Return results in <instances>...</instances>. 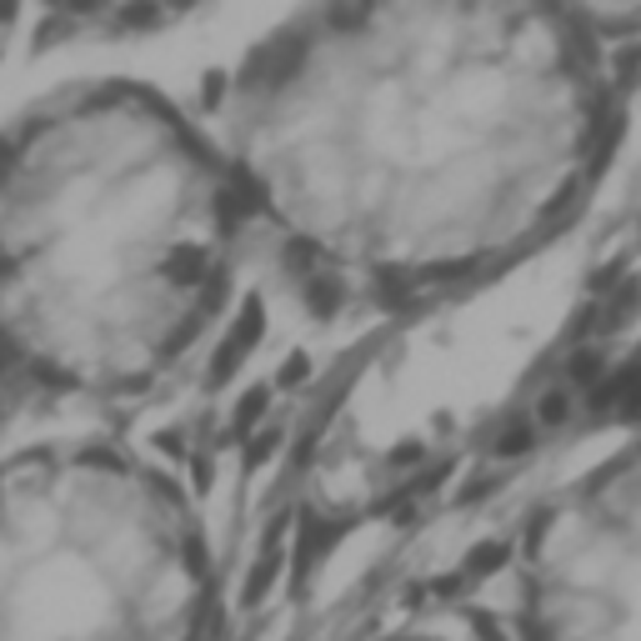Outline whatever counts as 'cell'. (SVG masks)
I'll return each mask as SVG.
<instances>
[{
  "label": "cell",
  "mask_w": 641,
  "mask_h": 641,
  "mask_svg": "<svg viewBox=\"0 0 641 641\" xmlns=\"http://www.w3.org/2000/svg\"><path fill=\"white\" fill-rule=\"evenodd\" d=\"M617 45L576 5H321L215 101L251 251L321 316H406L586 201L617 141Z\"/></svg>",
  "instance_id": "6da1fadb"
},
{
  "label": "cell",
  "mask_w": 641,
  "mask_h": 641,
  "mask_svg": "<svg viewBox=\"0 0 641 641\" xmlns=\"http://www.w3.org/2000/svg\"><path fill=\"white\" fill-rule=\"evenodd\" d=\"M251 256L221 135L166 90L90 80L0 125V366L25 406L156 396Z\"/></svg>",
  "instance_id": "7a4b0ae2"
},
{
  "label": "cell",
  "mask_w": 641,
  "mask_h": 641,
  "mask_svg": "<svg viewBox=\"0 0 641 641\" xmlns=\"http://www.w3.org/2000/svg\"><path fill=\"white\" fill-rule=\"evenodd\" d=\"M211 541L161 466L106 436L0 446V641H201Z\"/></svg>",
  "instance_id": "3957f363"
},
{
  "label": "cell",
  "mask_w": 641,
  "mask_h": 641,
  "mask_svg": "<svg viewBox=\"0 0 641 641\" xmlns=\"http://www.w3.org/2000/svg\"><path fill=\"white\" fill-rule=\"evenodd\" d=\"M501 607L517 641H641V436L531 511Z\"/></svg>",
  "instance_id": "277c9868"
},
{
  "label": "cell",
  "mask_w": 641,
  "mask_h": 641,
  "mask_svg": "<svg viewBox=\"0 0 641 641\" xmlns=\"http://www.w3.org/2000/svg\"><path fill=\"white\" fill-rule=\"evenodd\" d=\"M391 641H517L507 607L486 601H462V607H436L421 621L401 627Z\"/></svg>",
  "instance_id": "5b68a950"
},
{
  "label": "cell",
  "mask_w": 641,
  "mask_h": 641,
  "mask_svg": "<svg viewBox=\"0 0 641 641\" xmlns=\"http://www.w3.org/2000/svg\"><path fill=\"white\" fill-rule=\"evenodd\" d=\"M21 406H25V396L15 391L11 372H5V366H0V446H5V431H11V421L21 417Z\"/></svg>",
  "instance_id": "8992f818"
},
{
  "label": "cell",
  "mask_w": 641,
  "mask_h": 641,
  "mask_svg": "<svg viewBox=\"0 0 641 641\" xmlns=\"http://www.w3.org/2000/svg\"><path fill=\"white\" fill-rule=\"evenodd\" d=\"M15 41H21V11L15 5H0V66H5Z\"/></svg>",
  "instance_id": "52a82bcc"
}]
</instances>
